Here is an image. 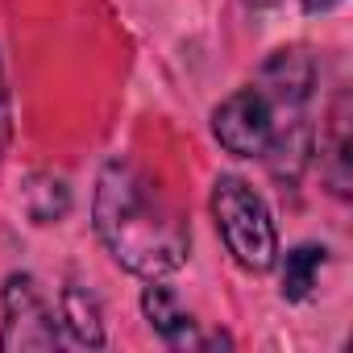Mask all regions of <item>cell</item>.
Segmentation results:
<instances>
[{"mask_svg":"<svg viewBox=\"0 0 353 353\" xmlns=\"http://www.w3.org/2000/svg\"><path fill=\"white\" fill-rule=\"evenodd\" d=\"M92 229L104 254L137 279H170L192 258L188 221L125 154L108 158L96 174Z\"/></svg>","mask_w":353,"mask_h":353,"instance_id":"obj_1","label":"cell"},{"mask_svg":"<svg viewBox=\"0 0 353 353\" xmlns=\"http://www.w3.org/2000/svg\"><path fill=\"white\" fill-rule=\"evenodd\" d=\"M212 225L221 233L225 254L245 270V274H266L279 262V225L270 216V204L262 192H254L241 174H216L212 179Z\"/></svg>","mask_w":353,"mask_h":353,"instance_id":"obj_2","label":"cell"},{"mask_svg":"<svg viewBox=\"0 0 353 353\" xmlns=\"http://www.w3.org/2000/svg\"><path fill=\"white\" fill-rule=\"evenodd\" d=\"M59 316L46 303L38 279L30 270H13L0 283V353L21 349H59Z\"/></svg>","mask_w":353,"mask_h":353,"instance_id":"obj_3","label":"cell"},{"mask_svg":"<svg viewBox=\"0 0 353 353\" xmlns=\"http://www.w3.org/2000/svg\"><path fill=\"white\" fill-rule=\"evenodd\" d=\"M212 137L229 158H262L274 137V104L258 83L229 92L212 108Z\"/></svg>","mask_w":353,"mask_h":353,"instance_id":"obj_4","label":"cell"},{"mask_svg":"<svg viewBox=\"0 0 353 353\" xmlns=\"http://www.w3.org/2000/svg\"><path fill=\"white\" fill-rule=\"evenodd\" d=\"M141 316L150 324V332L170 345V349H208V345H233L225 332H200L196 316L179 303L174 287H166V279H145L141 287Z\"/></svg>","mask_w":353,"mask_h":353,"instance_id":"obj_5","label":"cell"},{"mask_svg":"<svg viewBox=\"0 0 353 353\" xmlns=\"http://www.w3.org/2000/svg\"><path fill=\"white\" fill-rule=\"evenodd\" d=\"M258 88L266 92L274 112H303L316 92V59L307 54V46H283L262 63Z\"/></svg>","mask_w":353,"mask_h":353,"instance_id":"obj_6","label":"cell"},{"mask_svg":"<svg viewBox=\"0 0 353 353\" xmlns=\"http://www.w3.org/2000/svg\"><path fill=\"white\" fill-rule=\"evenodd\" d=\"M312 154H316V129H312L307 108L303 112H274V137L262 154L270 179L279 188H299V179L312 166Z\"/></svg>","mask_w":353,"mask_h":353,"instance_id":"obj_7","label":"cell"},{"mask_svg":"<svg viewBox=\"0 0 353 353\" xmlns=\"http://www.w3.org/2000/svg\"><path fill=\"white\" fill-rule=\"evenodd\" d=\"M349 92H341L328 108L324 133H320V170L336 200H349L353 192V137H349Z\"/></svg>","mask_w":353,"mask_h":353,"instance_id":"obj_8","label":"cell"},{"mask_svg":"<svg viewBox=\"0 0 353 353\" xmlns=\"http://www.w3.org/2000/svg\"><path fill=\"white\" fill-rule=\"evenodd\" d=\"M59 332H63V341H71L79 349H104L108 345L100 299L79 279H67V287L59 291Z\"/></svg>","mask_w":353,"mask_h":353,"instance_id":"obj_9","label":"cell"},{"mask_svg":"<svg viewBox=\"0 0 353 353\" xmlns=\"http://www.w3.org/2000/svg\"><path fill=\"white\" fill-rule=\"evenodd\" d=\"M279 295L287 303H307L320 287V270L328 266V250L316 241H299L287 254L279 250Z\"/></svg>","mask_w":353,"mask_h":353,"instance_id":"obj_10","label":"cell"},{"mask_svg":"<svg viewBox=\"0 0 353 353\" xmlns=\"http://www.w3.org/2000/svg\"><path fill=\"white\" fill-rule=\"evenodd\" d=\"M21 200H26V212L34 225H59L71 212V188H67L63 174H50V170L30 174Z\"/></svg>","mask_w":353,"mask_h":353,"instance_id":"obj_11","label":"cell"},{"mask_svg":"<svg viewBox=\"0 0 353 353\" xmlns=\"http://www.w3.org/2000/svg\"><path fill=\"white\" fill-rule=\"evenodd\" d=\"M13 145V104H9V83H5V63H0V162Z\"/></svg>","mask_w":353,"mask_h":353,"instance_id":"obj_12","label":"cell"},{"mask_svg":"<svg viewBox=\"0 0 353 353\" xmlns=\"http://www.w3.org/2000/svg\"><path fill=\"white\" fill-rule=\"evenodd\" d=\"M336 5H345V0H299V9L312 13V17H316V13H332Z\"/></svg>","mask_w":353,"mask_h":353,"instance_id":"obj_13","label":"cell"},{"mask_svg":"<svg viewBox=\"0 0 353 353\" xmlns=\"http://www.w3.org/2000/svg\"><path fill=\"white\" fill-rule=\"evenodd\" d=\"M245 9H254V13H266V9H274V5H283V0H241Z\"/></svg>","mask_w":353,"mask_h":353,"instance_id":"obj_14","label":"cell"}]
</instances>
